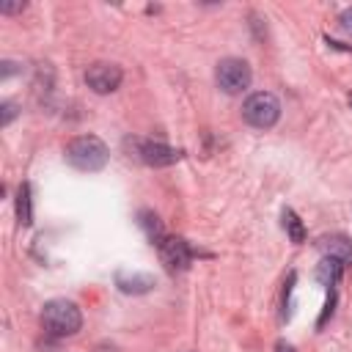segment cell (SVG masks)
Segmentation results:
<instances>
[{
	"label": "cell",
	"mask_w": 352,
	"mask_h": 352,
	"mask_svg": "<svg viewBox=\"0 0 352 352\" xmlns=\"http://www.w3.org/2000/svg\"><path fill=\"white\" fill-rule=\"evenodd\" d=\"M107 160H110V151H107L104 140L96 135H77L66 143V162L77 170L96 173L107 165Z\"/></svg>",
	"instance_id": "6da1fadb"
},
{
	"label": "cell",
	"mask_w": 352,
	"mask_h": 352,
	"mask_svg": "<svg viewBox=\"0 0 352 352\" xmlns=\"http://www.w3.org/2000/svg\"><path fill=\"white\" fill-rule=\"evenodd\" d=\"M41 324H44V330L50 336L66 338V336H74L82 327V314H80V308L72 300L55 297V300L44 302V308H41Z\"/></svg>",
	"instance_id": "7a4b0ae2"
},
{
	"label": "cell",
	"mask_w": 352,
	"mask_h": 352,
	"mask_svg": "<svg viewBox=\"0 0 352 352\" xmlns=\"http://www.w3.org/2000/svg\"><path fill=\"white\" fill-rule=\"evenodd\" d=\"M124 148L129 151V157H135L138 162L151 165V168H165L184 157L182 148H173L168 143L148 140V138H124Z\"/></svg>",
	"instance_id": "3957f363"
},
{
	"label": "cell",
	"mask_w": 352,
	"mask_h": 352,
	"mask_svg": "<svg viewBox=\"0 0 352 352\" xmlns=\"http://www.w3.org/2000/svg\"><path fill=\"white\" fill-rule=\"evenodd\" d=\"M242 118L256 129H270L280 118V102L270 91H256L242 102Z\"/></svg>",
	"instance_id": "277c9868"
},
{
	"label": "cell",
	"mask_w": 352,
	"mask_h": 352,
	"mask_svg": "<svg viewBox=\"0 0 352 352\" xmlns=\"http://www.w3.org/2000/svg\"><path fill=\"white\" fill-rule=\"evenodd\" d=\"M214 80L223 94L234 96V94H242L245 88H250L253 72H250L248 60H242V58H223L214 69Z\"/></svg>",
	"instance_id": "5b68a950"
},
{
	"label": "cell",
	"mask_w": 352,
	"mask_h": 352,
	"mask_svg": "<svg viewBox=\"0 0 352 352\" xmlns=\"http://www.w3.org/2000/svg\"><path fill=\"white\" fill-rule=\"evenodd\" d=\"M124 80V72L118 63H107V60H96L85 69V85L94 94H113Z\"/></svg>",
	"instance_id": "8992f818"
},
{
	"label": "cell",
	"mask_w": 352,
	"mask_h": 352,
	"mask_svg": "<svg viewBox=\"0 0 352 352\" xmlns=\"http://www.w3.org/2000/svg\"><path fill=\"white\" fill-rule=\"evenodd\" d=\"M157 250H160V261H162L170 272L187 270L190 261H192V256H195L192 248H190V242L182 239V236H165V239L157 245Z\"/></svg>",
	"instance_id": "52a82bcc"
},
{
	"label": "cell",
	"mask_w": 352,
	"mask_h": 352,
	"mask_svg": "<svg viewBox=\"0 0 352 352\" xmlns=\"http://www.w3.org/2000/svg\"><path fill=\"white\" fill-rule=\"evenodd\" d=\"M316 245L324 253V258H336L341 267H352V239H346L344 234L322 236Z\"/></svg>",
	"instance_id": "ba28073f"
},
{
	"label": "cell",
	"mask_w": 352,
	"mask_h": 352,
	"mask_svg": "<svg viewBox=\"0 0 352 352\" xmlns=\"http://www.w3.org/2000/svg\"><path fill=\"white\" fill-rule=\"evenodd\" d=\"M116 283H118V289L126 292V294H143V292H148V289L154 286V278L146 275V272H132V275L118 272V275H116Z\"/></svg>",
	"instance_id": "9c48e42d"
},
{
	"label": "cell",
	"mask_w": 352,
	"mask_h": 352,
	"mask_svg": "<svg viewBox=\"0 0 352 352\" xmlns=\"http://www.w3.org/2000/svg\"><path fill=\"white\" fill-rule=\"evenodd\" d=\"M138 217H140V220H138V223H140V228L146 231V236H148V239H151L154 245H160V242H162V239L168 236V234L162 231V223H160V217H157L154 212L143 209V212H140Z\"/></svg>",
	"instance_id": "30bf717a"
},
{
	"label": "cell",
	"mask_w": 352,
	"mask_h": 352,
	"mask_svg": "<svg viewBox=\"0 0 352 352\" xmlns=\"http://www.w3.org/2000/svg\"><path fill=\"white\" fill-rule=\"evenodd\" d=\"M341 272H344V267H341L336 258H322L319 267H316V278H319V283L327 286V289H333V286L338 283Z\"/></svg>",
	"instance_id": "8fae6325"
},
{
	"label": "cell",
	"mask_w": 352,
	"mask_h": 352,
	"mask_svg": "<svg viewBox=\"0 0 352 352\" xmlns=\"http://www.w3.org/2000/svg\"><path fill=\"white\" fill-rule=\"evenodd\" d=\"M283 228H286V234H289V239L294 245L305 242V226H302V220L297 217L294 209H283Z\"/></svg>",
	"instance_id": "7c38bea8"
},
{
	"label": "cell",
	"mask_w": 352,
	"mask_h": 352,
	"mask_svg": "<svg viewBox=\"0 0 352 352\" xmlns=\"http://www.w3.org/2000/svg\"><path fill=\"white\" fill-rule=\"evenodd\" d=\"M16 217L22 226H30L33 223V212H30V184H19L16 190Z\"/></svg>",
	"instance_id": "4fadbf2b"
},
{
	"label": "cell",
	"mask_w": 352,
	"mask_h": 352,
	"mask_svg": "<svg viewBox=\"0 0 352 352\" xmlns=\"http://www.w3.org/2000/svg\"><path fill=\"white\" fill-rule=\"evenodd\" d=\"M338 22H341V28H344L346 33H352V8H344L341 16H338Z\"/></svg>",
	"instance_id": "5bb4252c"
},
{
	"label": "cell",
	"mask_w": 352,
	"mask_h": 352,
	"mask_svg": "<svg viewBox=\"0 0 352 352\" xmlns=\"http://www.w3.org/2000/svg\"><path fill=\"white\" fill-rule=\"evenodd\" d=\"M22 8H25V3H3V6H0L3 14H16V11H22Z\"/></svg>",
	"instance_id": "9a60e30c"
},
{
	"label": "cell",
	"mask_w": 352,
	"mask_h": 352,
	"mask_svg": "<svg viewBox=\"0 0 352 352\" xmlns=\"http://www.w3.org/2000/svg\"><path fill=\"white\" fill-rule=\"evenodd\" d=\"M11 118H14V104H11V102H6V104H3V126H6V124H11Z\"/></svg>",
	"instance_id": "2e32d148"
},
{
	"label": "cell",
	"mask_w": 352,
	"mask_h": 352,
	"mask_svg": "<svg viewBox=\"0 0 352 352\" xmlns=\"http://www.w3.org/2000/svg\"><path fill=\"white\" fill-rule=\"evenodd\" d=\"M275 349H278V352H294V346H292V344H286V341H278V344H275Z\"/></svg>",
	"instance_id": "e0dca14e"
},
{
	"label": "cell",
	"mask_w": 352,
	"mask_h": 352,
	"mask_svg": "<svg viewBox=\"0 0 352 352\" xmlns=\"http://www.w3.org/2000/svg\"><path fill=\"white\" fill-rule=\"evenodd\" d=\"M349 104H352V96H349Z\"/></svg>",
	"instance_id": "ac0fdd59"
}]
</instances>
